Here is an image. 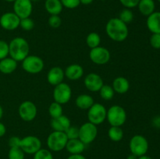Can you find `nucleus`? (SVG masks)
Returning <instances> with one entry per match:
<instances>
[{
    "label": "nucleus",
    "instance_id": "c756f323",
    "mask_svg": "<svg viewBox=\"0 0 160 159\" xmlns=\"http://www.w3.org/2000/svg\"><path fill=\"white\" fill-rule=\"evenodd\" d=\"M118 18L120 20H121L123 23L128 24V23H131L133 21V20H134V13L131 10V9L125 8V9H123L120 12V15H119Z\"/></svg>",
    "mask_w": 160,
    "mask_h": 159
},
{
    "label": "nucleus",
    "instance_id": "f704fd0d",
    "mask_svg": "<svg viewBox=\"0 0 160 159\" xmlns=\"http://www.w3.org/2000/svg\"><path fill=\"white\" fill-rule=\"evenodd\" d=\"M68 140L72 139H78L79 137V128L76 126H70L65 132Z\"/></svg>",
    "mask_w": 160,
    "mask_h": 159
},
{
    "label": "nucleus",
    "instance_id": "a211bd4d",
    "mask_svg": "<svg viewBox=\"0 0 160 159\" xmlns=\"http://www.w3.org/2000/svg\"><path fill=\"white\" fill-rule=\"evenodd\" d=\"M146 25L149 31L152 34H160V12L155 11L147 17Z\"/></svg>",
    "mask_w": 160,
    "mask_h": 159
},
{
    "label": "nucleus",
    "instance_id": "a878e982",
    "mask_svg": "<svg viewBox=\"0 0 160 159\" xmlns=\"http://www.w3.org/2000/svg\"><path fill=\"white\" fill-rule=\"evenodd\" d=\"M108 137L114 142H119L123 138V131L120 126H111L108 130Z\"/></svg>",
    "mask_w": 160,
    "mask_h": 159
},
{
    "label": "nucleus",
    "instance_id": "1a4fd4ad",
    "mask_svg": "<svg viewBox=\"0 0 160 159\" xmlns=\"http://www.w3.org/2000/svg\"><path fill=\"white\" fill-rule=\"evenodd\" d=\"M72 96V90L69 84L66 83H60L55 86L53 90V98L54 101L60 104H67L69 102Z\"/></svg>",
    "mask_w": 160,
    "mask_h": 159
},
{
    "label": "nucleus",
    "instance_id": "ea45409f",
    "mask_svg": "<svg viewBox=\"0 0 160 159\" xmlns=\"http://www.w3.org/2000/svg\"><path fill=\"white\" fill-rule=\"evenodd\" d=\"M20 138L17 137H12L9 140V146L10 147H19Z\"/></svg>",
    "mask_w": 160,
    "mask_h": 159
},
{
    "label": "nucleus",
    "instance_id": "f8f14e48",
    "mask_svg": "<svg viewBox=\"0 0 160 159\" xmlns=\"http://www.w3.org/2000/svg\"><path fill=\"white\" fill-rule=\"evenodd\" d=\"M18 112L21 119L25 122H31L36 118L38 109L32 101H25L20 104Z\"/></svg>",
    "mask_w": 160,
    "mask_h": 159
},
{
    "label": "nucleus",
    "instance_id": "f03ea898",
    "mask_svg": "<svg viewBox=\"0 0 160 159\" xmlns=\"http://www.w3.org/2000/svg\"><path fill=\"white\" fill-rule=\"evenodd\" d=\"M29 52L30 45L23 37H15L9 44V55L17 62H22Z\"/></svg>",
    "mask_w": 160,
    "mask_h": 159
},
{
    "label": "nucleus",
    "instance_id": "de8ad7c7",
    "mask_svg": "<svg viewBox=\"0 0 160 159\" xmlns=\"http://www.w3.org/2000/svg\"><path fill=\"white\" fill-rule=\"evenodd\" d=\"M2 115H3V109H2V106L0 105V119L2 118Z\"/></svg>",
    "mask_w": 160,
    "mask_h": 159
},
{
    "label": "nucleus",
    "instance_id": "ddd939ff",
    "mask_svg": "<svg viewBox=\"0 0 160 159\" xmlns=\"http://www.w3.org/2000/svg\"><path fill=\"white\" fill-rule=\"evenodd\" d=\"M20 18L13 12H7L0 17V25L6 31H14L20 26Z\"/></svg>",
    "mask_w": 160,
    "mask_h": 159
},
{
    "label": "nucleus",
    "instance_id": "37998d69",
    "mask_svg": "<svg viewBox=\"0 0 160 159\" xmlns=\"http://www.w3.org/2000/svg\"><path fill=\"white\" fill-rule=\"evenodd\" d=\"M6 126H5V125L3 124V123H2L1 122H0V137H3V136L6 134Z\"/></svg>",
    "mask_w": 160,
    "mask_h": 159
},
{
    "label": "nucleus",
    "instance_id": "7c9ffc66",
    "mask_svg": "<svg viewBox=\"0 0 160 159\" xmlns=\"http://www.w3.org/2000/svg\"><path fill=\"white\" fill-rule=\"evenodd\" d=\"M25 153L19 147H10L8 153V158L9 159H24Z\"/></svg>",
    "mask_w": 160,
    "mask_h": 159
},
{
    "label": "nucleus",
    "instance_id": "9b49d317",
    "mask_svg": "<svg viewBox=\"0 0 160 159\" xmlns=\"http://www.w3.org/2000/svg\"><path fill=\"white\" fill-rule=\"evenodd\" d=\"M110 52L104 47L98 46L92 48L89 52V58L91 61L97 65H105L110 59Z\"/></svg>",
    "mask_w": 160,
    "mask_h": 159
},
{
    "label": "nucleus",
    "instance_id": "58836bf2",
    "mask_svg": "<svg viewBox=\"0 0 160 159\" xmlns=\"http://www.w3.org/2000/svg\"><path fill=\"white\" fill-rule=\"evenodd\" d=\"M120 2L128 9H133V8L138 6L140 0H119Z\"/></svg>",
    "mask_w": 160,
    "mask_h": 159
},
{
    "label": "nucleus",
    "instance_id": "6ab92c4d",
    "mask_svg": "<svg viewBox=\"0 0 160 159\" xmlns=\"http://www.w3.org/2000/svg\"><path fill=\"white\" fill-rule=\"evenodd\" d=\"M64 74L70 80H78L84 75V69L81 65L71 64L67 67Z\"/></svg>",
    "mask_w": 160,
    "mask_h": 159
},
{
    "label": "nucleus",
    "instance_id": "72a5a7b5",
    "mask_svg": "<svg viewBox=\"0 0 160 159\" xmlns=\"http://www.w3.org/2000/svg\"><path fill=\"white\" fill-rule=\"evenodd\" d=\"M48 25L53 28H58L61 26L62 20L59 15H51L48 20Z\"/></svg>",
    "mask_w": 160,
    "mask_h": 159
},
{
    "label": "nucleus",
    "instance_id": "4c0bfd02",
    "mask_svg": "<svg viewBox=\"0 0 160 159\" xmlns=\"http://www.w3.org/2000/svg\"><path fill=\"white\" fill-rule=\"evenodd\" d=\"M150 45L155 49H160V34H152L150 37Z\"/></svg>",
    "mask_w": 160,
    "mask_h": 159
},
{
    "label": "nucleus",
    "instance_id": "c85d7f7f",
    "mask_svg": "<svg viewBox=\"0 0 160 159\" xmlns=\"http://www.w3.org/2000/svg\"><path fill=\"white\" fill-rule=\"evenodd\" d=\"M48 113H49L52 118H56L62 115V104H59L56 101L52 102L48 108Z\"/></svg>",
    "mask_w": 160,
    "mask_h": 159
},
{
    "label": "nucleus",
    "instance_id": "3c124183",
    "mask_svg": "<svg viewBox=\"0 0 160 159\" xmlns=\"http://www.w3.org/2000/svg\"><path fill=\"white\" fill-rule=\"evenodd\" d=\"M101 1H106V0H101Z\"/></svg>",
    "mask_w": 160,
    "mask_h": 159
},
{
    "label": "nucleus",
    "instance_id": "393cba45",
    "mask_svg": "<svg viewBox=\"0 0 160 159\" xmlns=\"http://www.w3.org/2000/svg\"><path fill=\"white\" fill-rule=\"evenodd\" d=\"M76 103L77 107L79 108L83 109V110H86V109H89L95 102H94V99L91 95L86 94H81L76 98Z\"/></svg>",
    "mask_w": 160,
    "mask_h": 159
},
{
    "label": "nucleus",
    "instance_id": "09e8293b",
    "mask_svg": "<svg viewBox=\"0 0 160 159\" xmlns=\"http://www.w3.org/2000/svg\"><path fill=\"white\" fill-rule=\"evenodd\" d=\"M4 1L8 2H15L16 0H4Z\"/></svg>",
    "mask_w": 160,
    "mask_h": 159
},
{
    "label": "nucleus",
    "instance_id": "4468645a",
    "mask_svg": "<svg viewBox=\"0 0 160 159\" xmlns=\"http://www.w3.org/2000/svg\"><path fill=\"white\" fill-rule=\"evenodd\" d=\"M33 11V4L31 0H16L13 2V12L20 19L30 17Z\"/></svg>",
    "mask_w": 160,
    "mask_h": 159
},
{
    "label": "nucleus",
    "instance_id": "cd10ccee",
    "mask_svg": "<svg viewBox=\"0 0 160 159\" xmlns=\"http://www.w3.org/2000/svg\"><path fill=\"white\" fill-rule=\"evenodd\" d=\"M99 94L101 98L103 100H106V101H109V100L112 99L114 96V91L112 87H111L109 84H104L102 87H101V89L99 90Z\"/></svg>",
    "mask_w": 160,
    "mask_h": 159
},
{
    "label": "nucleus",
    "instance_id": "c03bdc74",
    "mask_svg": "<svg viewBox=\"0 0 160 159\" xmlns=\"http://www.w3.org/2000/svg\"><path fill=\"white\" fill-rule=\"evenodd\" d=\"M94 0H80L81 4L83 5H90L91 3L93 2Z\"/></svg>",
    "mask_w": 160,
    "mask_h": 159
},
{
    "label": "nucleus",
    "instance_id": "a18cd8bd",
    "mask_svg": "<svg viewBox=\"0 0 160 159\" xmlns=\"http://www.w3.org/2000/svg\"><path fill=\"white\" fill-rule=\"evenodd\" d=\"M138 159H152L151 157H149V156L146 155V154H145V155H142V156H140V157H138Z\"/></svg>",
    "mask_w": 160,
    "mask_h": 159
},
{
    "label": "nucleus",
    "instance_id": "412c9836",
    "mask_svg": "<svg viewBox=\"0 0 160 159\" xmlns=\"http://www.w3.org/2000/svg\"><path fill=\"white\" fill-rule=\"evenodd\" d=\"M112 88L117 94H123L129 90L130 83L127 78L123 76H119L114 79L112 82Z\"/></svg>",
    "mask_w": 160,
    "mask_h": 159
},
{
    "label": "nucleus",
    "instance_id": "49530a36",
    "mask_svg": "<svg viewBox=\"0 0 160 159\" xmlns=\"http://www.w3.org/2000/svg\"><path fill=\"white\" fill-rule=\"evenodd\" d=\"M127 159H138V157H137V156L134 155V154H130V155L128 156Z\"/></svg>",
    "mask_w": 160,
    "mask_h": 159
},
{
    "label": "nucleus",
    "instance_id": "423d86ee",
    "mask_svg": "<svg viewBox=\"0 0 160 159\" xmlns=\"http://www.w3.org/2000/svg\"><path fill=\"white\" fill-rule=\"evenodd\" d=\"M106 107L99 103H94L93 105L88 109V118L92 124L98 126L102 124L106 119Z\"/></svg>",
    "mask_w": 160,
    "mask_h": 159
},
{
    "label": "nucleus",
    "instance_id": "f3484780",
    "mask_svg": "<svg viewBox=\"0 0 160 159\" xmlns=\"http://www.w3.org/2000/svg\"><path fill=\"white\" fill-rule=\"evenodd\" d=\"M71 126L70 120L68 117L62 115L56 118H52L51 127L54 131L65 132Z\"/></svg>",
    "mask_w": 160,
    "mask_h": 159
},
{
    "label": "nucleus",
    "instance_id": "aec40b11",
    "mask_svg": "<svg viewBox=\"0 0 160 159\" xmlns=\"http://www.w3.org/2000/svg\"><path fill=\"white\" fill-rule=\"evenodd\" d=\"M65 148L70 154H82L85 149V144L79 138L72 139L68 140Z\"/></svg>",
    "mask_w": 160,
    "mask_h": 159
},
{
    "label": "nucleus",
    "instance_id": "e433bc0d",
    "mask_svg": "<svg viewBox=\"0 0 160 159\" xmlns=\"http://www.w3.org/2000/svg\"><path fill=\"white\" fill-rule=\"evenodd\" d=\"M60 2L63 7L70 9H76L81 4L80 0H60Z\"/></svg>",
    "mask_w": 160,
    "mask_h": 159
},
{
    "label": "nucleus",
    "instance_id": "a19ab883",
    "mask_svg": "<svg viewBox=\"0 0 160 159\" xmlns=\"http://www.w3.org/2000/svg\"><path fill=\"white\" fill-rule=\"evenodd\" d=\"M152 124L155 128L160 129V115H156L152 118Z\"/></svg>",
    "mask_w": 160,
    "mask_h": 159
},
{
    "label": "nucleus",
    "instance_id": "0eeeda50",
    "mask_svg": "<svg viewBox=\"0 0 160 159\" xmlns=\"http://www.w3.org/2000/svg\"><path fill=\"white\" fill-rule=\"evenodd\" d=\"M19 147L21 148L25 154H34L42 148V142L35 136H27L20 139Z\"/></svg>",
    "mask_w": 160,
    "mask_h": 159
},
{
    "label": "nucleus",
    "instance_id": "20e7f679",
    "mask_svg": "<svg viewBox=\"0 0 160 159\" xmlns=\"http://www.w3.org/2000/svg\"><path fill=\"white\" fill-rule=\"evenodd\" d=\"M68 138L64 132L53 131L47 138V146L48 150L55 152H59L66 147Z\"/></svg>",
    "mask_w": 160,
    "mask_h": 159
},
{
    "label": "nucleus",
    "instance_id": "f257e3e1",
    "mask_svg": "<svg viewBox=\"0 0 160 159\" xmlns=\"http://www.w3.org/2000/svg\"><path fill=\"white\" fill-rule=\"evenodd\" d=\"M106 31L108 37L117 42L125 41L129 34L128 24L123 23L118 17L110 19L106 25Z\"/></svg>",
    "mask_w": 160,
    "mask_h": 159
},
{
    "label": "nucleus",
    "instance_id": "b1692460",
    "mask_svg": "<svg viewBox=\"0 0 160 159\" xmlns=\"http://www.w3.org/2000/svg\"><path fill=\"white\" fill-rule=\"evenodd\" d=\"M45 9L50 15H59L63 6L60 0H45Z\"/></svg>",
    "mask_w": 160,
    "mask_h": 159
},
{
    "label": "nucleus",
    "instance_id": "7ed1b4c3",
    "mask_svg": "<svg viewBox=\"0 0 160 159\" xmlns=\"http://www.w3.org/2000/svg\"><path fill=\"white\" fill-rule=\"evenodd\" d=\"M106 119L111 126H121L127 120V112L120 105H112L107 110Z\"/></svg>",
    "mask_w": 160,
    "mask_h": 159
},
{
    "label": "nucleus",
    "instance_id": "c9c22d12",
    "mask_svg": "<svg viewBox=\"0 0 160 159\" xmlns=\"http://www.w3.org/2000/svg\"><path fill=\"white\" fill-rule=\"evenodd\" d=\"M9 55V44L6 41L0 40V60L7 57Z\"/></svg>",
    "mask_w": 160,
    "mask_h": 159
},
{
    "label": "nucleus",
    "instance_id": "4be33fe9",
    "mask_svg": "<svg viewBox=\"0 0 160 159\" xmlns=\"http://www.w3.org/2000/svg\"><path fill=\"white\" fill-rule=\"evenodd\" d=\"M17 67V62L12 58H5L0 60V72L3 74L13 73Z\"/></svg>",
    "mask_w": 160,
    "mask_h": 159
},
{
    "label": "nucleus",
    "instance_id": "2f4dec72",
    "mask_svg": "<svg viewBox=\"0 0 160 159\" xmlns=\"http://www.w3.org/2000/svg\"><path fill=\"white\" fill-rule=\"evenodd\" d=\"M33 159H54L51 151L48 149L41 148L34 154Z\"/></svg>",
    "mask_w": 160,
    "mask_h": 159
},
{
    "label": "nucleus",
    "instance_id": "dca6fc26",
    "mask_svg": "<svg viewBox=\"0 0 160 159\" xmlns=\"http://www.w3.org/2000/svg\"><path fill=\"white\" fill-rule=\"evenodd\" d=\"M64 71L59 66L52 67L49 70L48 74H47V80L51 85L56 86L63 81Z\"/></svg>",
    "mask_w": 160,
    "mask_h": 159
},
{
    "label": "nucleus",
    "instance_id": "2eb2a0df",
    "mask_svg": "<svg viewBox=\"0 0 160 159\" xmlns=\"http://www.w3.org/2000/svg\"><path fill=\"white\" fill-rule=\"evenodd\" d=\"M84 83L86 88L92 92L99 91L101 87L104 85L101 76L95 73H88L84 78Z\"/></svg>",
    "mask_w": 160,
    "mask_h": 159
},
{
    "label": "nucleus",
    "instance_id": "6e6552de",
    "mask_svg": "<svg viewBox=\"0 0 160 159\" xmlns=\"http://www.w3.org/2000/svg\"><path fill=\"white\" fill-rule=\"evenodd\" d=\"M22 67L27 73L36 74L44 69V61L37 55H28L22 61Z\"/></svg>",
    "mask_w": 160,
    "mask_h": 159
},
{
    "label": "nucleus",
    "instance_id": "603ef678",
    "mask_svg": "<svg viewBox=\"0 0 160 159\" xmlns=\"http://www.w3.org/2000/svg\"><path fill=\"white\" fill-rule=\"evenodd\" d=\"M158 2H160V0H158Z\"/></svg>",
    "mask_w": 160,
    "mask_h": 159
},
{
    "label": "nucleus",
    "instance_id": "39448f33",
    "mask_svg": "<svg viewBox=\"0 0 160 159\" xmlns=\"http://www.w3.org/2000/svg\"><path fill=\"white\" fill-rule=\"evenodd\" d=\"M129 147L131 154L138 157L146 154L149 144L148 140L144 136L134 135L130 140Z\"/></svg>",
    "mask_w": 160,
    "mask_h": 159
},
{
    "label": "nucleus",
    "instance_id": "5701e85b",
    "mask_svg": "<svg viewBox=\"0 0 160 159\" xmlns=\"http://www.w3.org/2000/svg\"><path fill=\"white\" fill-rule=\"evenodd\" d=\"M138 8L142 15L148 17L155 12L156 3L154 0H140L138 4Z\"/></svg>",
    "mask_w": 160,
    "mask_h": 159
},
{
    "label": "nucleus",
    "instance_id": "8fccbe9b",
    "mask_svg": "<svg viewBox=\"0 0 160 159\" xmlns=\"http://www.w3.org/2000/svg\"><path fill=\"white\" fill-rule=\"evenodd\" d=\"M31 1L33 2H38V1H39V0H31Z\"/></svg>",
    "mask_w": 160,
    "mask_h": 159
},
{
    "label": "nucleus",
    "instance_id": "473e14b6",
    "mask_svg": "<svg viewBox=\"0 0 160 159\" xmlns=\"http://www.w3.org/2000/svg\"><path fill=\"white\" fill-rule=\"evenodd\" d=\"M20 26L23 30V31H31V30L34 29V20H33L31 18H30V17L20 19Z\"/></svg>",
    "mask_w": 160,
    "mask_h": 159
},
{
    "label": "nucleus",
    "instance_id": "9d476101",
    "mask_svg": "<svg viewBox=\"0 0 160 159\" xmlns=\"http://www.w3.org/2000/svg\"><path fill=\"white\" fill-rule=\"evenodd\" d=\"M98 135L97 126L92 123H85L79 128V137L78 138L85 145L92 143Z\"/></svg>",
    "mask_w": 160,
    "mask_h": 159
},
{
    "label": "nucleus",
    "instance_id": "bb28decb",
    "mask_svg": "<svg viewBox=\"0 0 160 159\" xmlns=\"http://www.w3.org/2000/svg\"><path fill=\"white\" fill-rule=\"evenodd\" d=\"M100 42H101V37L98 33L92 32L86 37V44L91 49L99 46Z\"/></svg>",
    "mask_w": 160,
    "mask_h": 159
},
{
    "label": "nucleus",
    "instance_id": "79ce46f5",
    "mask_svg": "<svg viewBox=\"0 0 160 159\" xmlns=\"http://www.w3.org/2000/svg\"><path fill=\"white\" fill-rule=\"evenodd\" d=\"M67 159H87L84 155L81 154H70Z\"/></svg>",
    "mask_w": 160,
    "mask_h": 159
}]
</instances>
